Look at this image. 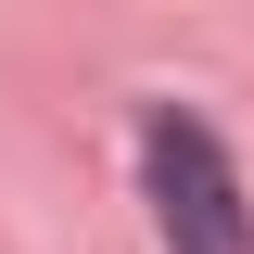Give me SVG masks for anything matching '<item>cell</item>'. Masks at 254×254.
<instances>
[{"mask_svg":"<svg viewBox=\"0 0 254 254\" xmlns=\"http://www.w3.org/2000/svg\"><path fill=\"white\" fill-rule=\"evenodd\" d=\"M140 165H153V229H165V254H254V203H242V178H229V153H216L203 115H153Z\"/></svg>","mask_w":254,"mask_h":254,"instance_id":"cell-1","label":"cell"}]
</instances>
